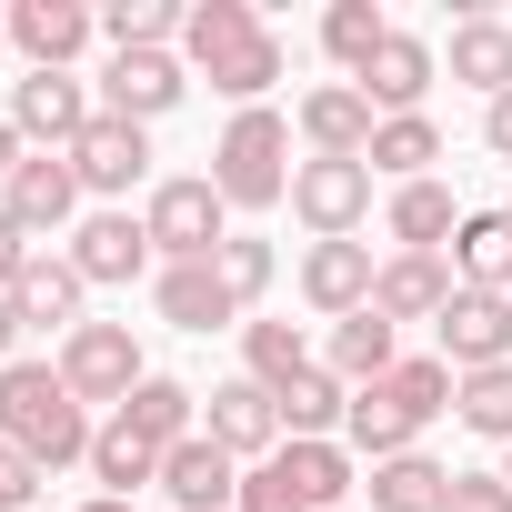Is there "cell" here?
<instances>
[{
	"mask_svg": "<svg viewBox=\"0 0 512 512\" xmlns=\"http://www.w3.org/2000/svg\"><path fill=\"white\" fill-rule=\"evenodd\" d=\"M181 61L211 71V91L241 101V111H262V91L282 81V41L262 31V11H251V0H191V21H181Z\"/></svg>",
	"mask_w": 512,
	"mask_h": 512,
	"instance_id": "cell-1",
	"label": "cell"
},
{
	"mask_svg": "<svg viewBox=\"0 0 512 512\" xmlns=\"http://www.w3.org/2000/svg\"><path fill=\"white\" fill-rule=\"evenodd\" d=\"M0 442H21L41 472L91 462V402L61 382V362H11L0 372Z\"/></svg>",
	"mask_w": 512,
	"mask_h": 512,
	"instance_id": "cell-2",
	"label": "cell"
},
{
	"mask_svg": "<svg viewBox=\"0 0 512 512\" xmlns=\"http://www.w3.org/2000/svg\"><path fill=\"white\" fill-rule=\"evenodd\" d=\"M292 121L262 101V111H231V131H221V151H211V191L231 201V211H272V201H292Z\"/></svg>",
	"mask_w": 512,
	"mask_h": 512,
	"instance_id": "cell-3",
	"label": "cell"
},
{
	"mask_svg": "<svg viewBox=\"0 0 512 512\" xmlns=\"http://www.w3.org/2000/svg\"><path fill=\"white\" fill-rule=\"evenodd\" d=\"M221 211H231V201L211 191V171L151 181V211H141V221H151V251H161V272H171V262H211V251L231 241V231H221Z\"/></svg>",
	"mask_w": 512,
	"mask_h": 512,
	"instance_id": "cell-4",
	"label": "cell"
},
{
	"mask_svg": "<svg viewBox=\"0 0 512 512\" xmlns=\"http://www.w3.org/2000/svg\"><path fill=\"white\" fill-rule=\"evenodd\" d=\"M61 382L81 392V402H131L151 372H141V342H131V322H81V332H61Z\"/></svg>",
	"mask_w": 512,
	"mask_h": 512,
	"instance_id": "cell-5",
	"label": "cell"
},
{
	"mask_svg": "<svg viewBox=\"0 0 512 512\" xmlns=\"http://www.w3.org/2000/svg\"><path fill=\"white\" fill-rule=\"evenodd\" d=\"M292 211L312 221V241H352L362 221H372V161H302L292 171Z\"/></svg>",
	"mask_w": 512,
	"mask_h": 512,
	"instance_id": "cell-6",
	"label": "cell"
},
{
	"mask_svg": "<svg viewBox=\"0 0 512 512\" xmlns=\"http://www.w3.org/2000/svg\"><path fill=\"white\" fill-rule=\"evenodd\" d=\"M91 121H101V101H91L71 71H31V81L11 91V131H21L31 151H71Z\"/></svg>",
	"mask_w": 512,
	"mask_h": 512,
	"instance_id": "cell-7",
	"label": "cell"
},
{
	"mask_svg": "<svg viewBox=\"0 0 512 512\" xmlns=\"http://www.w3.org/2000/svg\"><path fill=\"white\" fill-rule=\"evenodd\" d=\"M201 432H211L231 462H272V452L292 442V432H282V402L251 382V372H241V382H221V392L201 402Z\"/></svg>",
	"mask_w": 512,
	"mask_h": 512,
	"instance_id": "cell-8",
	"label": "cell"
},
{
	"mask_svg": "<svg viewBox=\"0 0 512 512\" xmlns=\"http://www.w3.org/2000/svg\"><path fill=\"white\" fill-rule=\"evenodd\" d=\"M181 91H191V71L171 61V51H111V71H101V111L111 121H161V111H181Z\"/></svg>",
	"mask_w": 512,
	"mask_h": 512,
	"instance_id": "cell-9",
	"label": "cell"
},
{
	"mask_svg": "<svg viewBox=\"0 0 512 512\" xmlns=\"http://www.w3.org/2000/svg\"><path fill=\"white\" fill-rule=\"evenodd\" d=\"M91 31H101L91 0H11V51H21L31 71H71V61L91 51Z\"/></svg>",
	"mask_w": 512,
	"mask_h": 512,
	"instance_id": "cell-10",
	"label": "cell"
},
{
	"mask_svg": "<svg viewBox=\"0 0 512 512\" xmlns=\"http://www.w3.org/2000/svg\"><path fill=\"white\" fill-rule=\"evenodd\" d=\"M0 211L21 221V241H51V231L81 211V171H71V151H31V161L11 171V191H0Z\"/></svg>",
	"mask_w": 512,
	"mask_h": 512,
	"instance_id": "cell-11",
	"label": "cell"
},
{
	"mask_svg": "<svg viewBox=\"0 0 512 512\" xmlns=\"http://www.w3.org/2000/svg\"><path fill=\"white\" fill-rule=\"evenodd\" d=\"M71 171H81V191H101V201H121V191H141L151 181V131L141 121H91L81 141H71Z\"/></svg>",
	"mask_w": 512,
	"mask_h": 512,
	"instance_id": "cell-12",
	"label": "cell"
},
{
	"mask_svg": "<svg viewBox=\"0 0 512 512\" xmlns=\"http://www.w3.org/2000/svg\"><path fill=\"white\" fill-rule=\"evenodd\" d=\"M432 332H442L452 372H492V362H512V292H452V312Z\"/></svg>",
	"mask_w": 512,
	"mask_h": 512,
	"instance_id": "cell-13",
	"label": "cell"
},
{
	"mask_svg": "<svg viewBox=\"0 0 512 512\" xmlns=\"http://www.w3.org/2000/svg\"><path fill=\"white\" fill-rule=\"evenodd\" d=\"M452 262H442V251H392V262H382V282H372V312L402 332V322H442L452 312Z\"/></svg>",
	"mask_w": 512,
	"mask_h": 512,
	"instance_id": "cell-14",
	"label": "cell"
},
{
	"mask_svg": "<svg viewBox=\"0 0 512 512\" xmlns=\"http://www.w3.org/2000/svg\"><path fill=\"white\" fill-rule=\"evenodd\" d=\"M372 282H382L372 241H312V251H302V292H312V312H332V322L372 312Z\"/></svg>",
	"mask_w": 512,
	"mask_h": 512,
	"instance_id": "cell-15",
	"label": "cell"
},
{
	"mask_svg": "<svg viewBox=\"0 0 512 512\" xmlns=\"http://www.w3.org/2000/svg\"><path fill=\"white\" fill-rule=\"evenodd\" d=\"M322 161H362L372 151V131H382V111L352 91V81H322V91H302V121H292Z\"/></svg>",
	"mask_w": 512,
	"mask_h": 512,
	"instance_id": "cell-16",
	"label": "cell"
},
{
	"mask_svg": "<svg viewBox=\"0 0 512 512\" xmlns=\"http://www.w3.org/2000/svg\"><path fill=\"white\" fill-rule=\"evenodd\" d=\"M161 492H171L181 512H231V502H241V462H231L211 432H191V442L161 452Z\"/></svg>",
	"mask_w": 512,
	"mask_h": 512,
	"instance_id": "cell-17",
	"label": "cell"
},
{
	"mask_svg": "<svg viewBox=\"0 0 512 512\" xmlns=\"http://www.w3.org/2000/svg\"><path fill=\"white\" fill-rule=\"evenodd\" d=\"M151 262H161V251H151V221H131V211H91L81 241H71V272H81V282H141Z\"/></svg>",
	"mask_w": 512,
	"mask_h": 512,
	"instance_id": "cell-18",
	"label": "cell"
},
{
	"mask_svg": "<svg viewBox=\"0 0 512 512\" xmlns=\"http://www.w3.org/2000/svg\"><path fill=\"white\" fill-rule=\"evenodd\" d=\"M382 121H402V111H422V91H432V41L422 31H392L372 61H362V81H352Z\"/></svg>",
	"mask_w": 512,
	"mask_h": 512,
	"instance_id": "cell-19",
	"label": "cell"
},
{
	"mask_svg": "<svg viewBox=\"0 0 512 512\" xmlns=\"http://www.w3.org/2000/svg\"><path fill=\"white\" fill-rule=\"evenodd\" d=\"M322 372H332V382H352V392H372V382H392V372H402V332H392L382 312H352V322H332Z\"/></svg>",
	"mask_w": 512,
	"mask_h": 512,
	"instance_id": "cell-20",
	"label": "cell"
},
{
	"mask_svg": "<svg viewBox=\"0 0 512 512\" xmlns=\"http://www.w3.org/2000/svg\"><path fill=\"white\" fill-rule=\"evenodd\" d=\"M151 302H161V322H171V332H231V322H241V302L221 292V272H211V262H171V272L151 282Z\"/></svg>",
	"mask_w": 512,
	"mask_h": 512,
	"instance_id": "cell-21",
	"label": "cell"
},
{
	"mask_svg": "<svg viewBox=\"0 0 512 512\" xmlns=\"http://www.w3.org/2000/svg\"><path fill=\"white\" fill-rule=\"evenodd\" d=\"M81 292H91V282H81L71 262H51V251H31V262L11 272V312H21V332H31V322H41V332H51V322L81 332Z\"/></svg>",
	"mask_w": 512,
	"mask_h": 512,
	"instance_id": "cell-22",
	"label": "cell"
},
{
	"mask_svg": "<svg viewBox=\"0 0 512 512\" xmlns=\"http://www.w3.org/2000/svg\"><path fill=\"white\" fill-rule=\"evenodd\" d=\"M362 512H452V472L432 452H392V462H372Z\"/></svg>",
	"mask_w": 512,
	"mask_h": 512,
	"instance_id": "cell-23",
	"label": "cell"
},
{
	"mask_svg": "<svg viewBox=\"0 0 512 512\" xmlns=\"http://www.w3.org/2000/svg\"><path fill=\"white\" fill-rule=\"evenodd\" d=\"M452 282H462V292H512V211H462V231H452Z\"/></svg>",
	"mask_w": 512,
	"mask_h": 512,
	"instance_id": "cell-24",
	"label": "cell"
},
{
	"mask_svg": "<svg viewBox=\"0 0 512 512\" xmlns=\"http://www.w3.org/2000/svg\"><path fill=\"white\" fill-rule=\"evenodd\" d=\"M111 422H131L151 452H171V442H191V432H201V392H191V382H171V372H151V382H141Z\"/></svg>",
	"mask_w": 512,
	"mask_h": 512,
	"instance_id": "cell-25",
	"label": "cell"
},
{
	"mask_svg": "<svg viewBox=\"0 0 512 512\" xmlns=\"http://www.w3.org/2000/svg\"><path fill=\"white\" fill-rule=\"evenodd\" d=\"M272 462H282V482H292L312 512H352V452H342V442H282Z\"/></svg>",
	"mask_w": 512,
	"mask_h": 512,
	"instance_id": "cell-26",
	"label": "cell"
},
{
	"mask_svg": "<svg viewBox=\"0 0 512 512\" xmlns=\"http://www.w3.org/2000/svg\"><path fill=\"white\" fill-rule=\"evenodd\" d=\"M452 81H472L482 101H502V91H512V21L472 11V21L452 31Z\"/></svg>",
	"mask_w": 512,
	"mask_h": 512,
	"instance_id": "cell-27",
	"label": "cell"
},
{
	"mask_svg": "<svg viewBox=\"0 0 512 512\" xmlns=\"http://www.w3.org/2000/svg\"><path fill=\"white\" fill-rule=\"evenodd\" d=\"M362 161H372V181H392V191H402V181H432L442 131H432L422 111H402V121H382V131H372V151H362Z\"/></svg>",
	"mask_w": 512,
	"mask_h": 512,
	"instance_id": "cell-28",
	"label": "cell"
},
{
	"mask_svg": "<svg viewBox=\"0 0 512 512\" xmlns=\"http://www.w3.org/2000/svg\"><path fill=\"white\" fill-rule=\"evenodd\" d=\"M272 402H282V432H292V442H332L342 412H352V382H332V372L312 362V372H302L292 392H272Z\"/></svg>",
	"mask_w": 512,
	"mask_h": 512,
	"instance_id": "cell-29",
	"label": "cell"
},
{
	"mask_svg": "<svg viewBox=\"0 0 512 512\" xmlns=\"http://www.w3.org/2000/svg\"><path fill=\"white\" fill-rule=\"evenodd\" d=\"M342 432H352V452H372V462H392V452H422V422L372 382V392H352V412H342Z\"/></svg>",
	"mask_w": 512,
	"mask_h": 512,
	"instance_id": "cell-30",
	"label": "cell"
},
{
	"mask_svg": "<svg viewBox=\"0 0 512 512\" xmlns=\"http://www.w3.org/2000/svg\"><path fill=\"white\" fill-rule=\"evenodd\" d=\"M452 231H462V211H452L442 181H402V191H392V241H402V251H442Z\"/></svg>",
	"mask_w": 512,
	"mask_h": 512,
	"instance_id": "cell-31",
	"label": "cell"
},
{
	"mask_svg": "<svg viewBox=\"0 0 512 512\" xmlns=\"http://www.w3.org/2000/svg\"><path fill=\"white\" fill-rule=\"evenodd\" d=\"M91 472H101V492H111V502H131L141 482H161V452H151L131 422H101V432H91Z\"/></svg>",
	"mask_w": 512,
	"mask_h": 512,
	"instance_id": "cell-32",
	"label": "cell"
},
{
	"mask_svg": "<svg viewBox=\"0 0 512 512\" xmlns=\"http://www.w3.org/2000/svg\"><path fill=\"white\" fill-rule=\"evenodd\" d=\"M241 362H251L262 392H292V382L312 372V342H302L292 322H241Z\"/></svg>",
	"mask_w": 512,
	"mask_h": 512,
	"instance_id": "cell-33",
	"label": "cell"
},
{
	"mask_svg": "<svg viewBox=\"0 0 512 512\" xmlns=\"http://www.w3.org/2000/svg\"><path fill=\"white\" fill-rule=\"evenodd\" d=\"M452 422L512 452V362H492V372H462V392H452Z\"/></svg>",
	"mask_w": 512,
	"mask_h": 512,
	"instance_id": "cell-34",
	"label": "cell"
},
{
	"mask_svg": "<svg viewBox=\"0 0 512 512\" xmlns=\"http://www.w3.org/2000/svg\"><path fill=\"white\" fill-rule=\"evenodd\" d=\"M181 0H111V11H101V31H111V51H171L181 41Z\"/></svg>",
	"mask_w": 512,
	"mask_h": 512,
	"instance_id": "cell-35",
	"label": "cell"
},
{
	"mask_svg": "<svg viewBox=\"0 0 512 512\" xmlns=\"http://www.w3.org/2000/svg\"><path fill=\"white\" fill-rule=\"evenodd\" d=\"M382 41H392V21L372 11V0H332V11H322V51H332L352 81H362V61H372Z\"/></svg>",
	"mask_w": 512,
	"mask_h": 512,
	"instance_id": "cell-36",
	"label": "cell"
},
{
	"mask_svg": "<svg viewBox=\"0 0 512 512\" xmlns=\"http://www.w3.org/2000/svg\"><path fill=\"white\" fill-rule=\"evenodd\" d=\"M382 392H392V402H402L412 422H442V412H452V392H462V372H452L442 352H412V362H402V372H392Z\"/></svg>",
	"mask_w": 512,
	"mask_h": 512,
	"instance_id": "cell-37",
	"label": "cell"
},
{
	"mask_svg": "<svg viewBox=\"0 0 512 512\" xmlns=\"http://www.w3.org/2000/svg\"><path fill=\"white\" fill-rule=\"evenodd\" d=\"M211 272H221V292H231V302L251 312V302L272 292V241H251V231H231V241L211 251Z\"/></svg>",
	"mask_w": 512,
	"mask_h": 512,
	"instance_id": "cell-38",
	"label": "cell"
},
{
	"mask_svg": "<svg viewBox=\"0 0 512 512\" xmlns=\"http://www.w3.org/2000/svg\"><path fill=\"white\" fill-rule=\"evenodd\" d=\"M231 512H312V502H302V492L282 482V462H251V472H241V502H231Z\"/></svg>",
	"mask_w": 512,
	"mask_h": 512,
	"instance_id": "cell-39",
	"label": "cell"
},
{
	"mask_svg": "<svg viewBox=\"0 0 512 512\" xmlns=\"http://www.w3.org/2000/svg\"><path fill=\"white\" fill-rule=\"evenodd\" d=\"M31 492H41V462L21 442H0V512H31Z\"/></svg>",
	"mask_w": 512,
	"mask_h": 512,
	"instance_id": "cell-40",
	"label": "cell"
},
{
	"mask_svg": "<svg viewBox=\"0 0 512 512\" xmlns=\"http://www.w3.org/2000/svg\"><path fill=\"white\" fill-rule=\"evenodd\" d=\"M452 512H512V482L502 472H452Z\"/></svg>",
	"mask_w": 512,
	"mask_h": 512,
	"instance_id": "cell-41",
	"label": "cell"
},
{
	"mask_svg": "<svg viewBox=\"0 0 512 512\" xmlns=\"http://www.w3.org/2000/svg\"><path fill=\"white\" fill-rule=\"evenodd\" d=\"M21 262H31V241H21V221H11V211H0V292H11V272H21Z\"/></svg>",
	"mask_w": 512,
	"mask_h": 512,
	"instance_id": "cell-42",
	"label": "cell"
},
{
	"mask_svg": "<svg viewBox=\"0 0 512 512\" xmlns=\"http://www.w3.org/2000/svg\"><path fill=\"white\" fill-rule=\"evenodd\" d=\"M482 141L512 161V91H502V101H482Z\"/></svg>",
	"mask_w": 512,
	"mask_h": 512,
	"instance_id": "cell-43",
	"label": "cell"
},
{
	"mask_svg": "<svg viewBox=\"0 0 512 512\" xmlns=\"http://www.w3.org/2000/svg\"><path fill=\"white\" fill-rule=\"evenodd\" d=\"M21 161H31V141H21L11 121H0V191H11V171H21Z\"/></svg>",
	"mask_w": 512,
	"mask_h": 512,
	"instance_id": "cell-44",
	"label": "cell"
},
{
	"mask_svg": "<svg viewBox=\"0 0 512 512\" xmlns=\"http://www.w3.org/2000/svg\"><path fill=\"white\" fill-rule=\"evenodd\" d=\"M11 342H21V312H11V292H0V372H11Z\"/></svg>",
	"mask_w": 512,
	"mask_h": 512,
	"instance_id": "cell-45",
	"label": "cell"
},
{
	"mask_svg": "<svg viewBox=\"0 0 512 512\" xmlns=\"http://www.w3.org/2000/svg\"><path fill=\"white\" fill-rule=\"evenodd\" d=\"M81 512H141V502H111V492H91V502H81Z\"/></svg>",
	"mask_w": 512,
	"mask_h": 512,
	"instance_id": "cell-46",
	"label": "cell"
},
{
	"mask_svg": "<svg viewBox=\"0 0 512 512\" xmlns=\"http://www.w3.org/2000/svg\"><path fill=\"white\" fill-rule=\"evenodd\" d=\"M0 41H11V11H0Z\"/></svg>",
	"mask_w": 512,
	"mask_h": 512,
	"instance_id": "cell-47",
	"label": "cell"
},
{
	"mask_svg": "<svg viewBox=\"0 0 512 512\" xmlns=\"http://www.w3.org/2000/svg\"><path fill=\"white\" fill-rule=\"evenodd\" d=\"M502 482H512V462H502Z\"/></svg>",
	"mask_w": 512,
	"mask_h": 512,
	"instance_id": "cell-48",
	"label": "cell"
},
{
	"mask_svg": "<svg viewBox=\"0 0 512 512\" xmlns=\"http://www.w3.org/2000/svg\"><path fill=\"white\" fill-rule=\"evenodd\" d=\"M502 211H512V191H502Z\"/></svg>",
	"mask_w": 512,
	"mask_h": 512,
	"instance_id": "cell-49",
	"label": "cell"
},
{
	"mask_svg": "<svg viewBox=\"0 0 512 512\" xmlns=\"http://www.w3.org/2000/svg\"><path fill=\"white\" fill-rule=\"evenodd\" d=\"M352 512H362V502H352Z\"/></svg>",
	"mask_w": 512,
	"mask_h": 512,
	"instance_id": "cell-50",
	"label": "cell"
}]
</instances>
